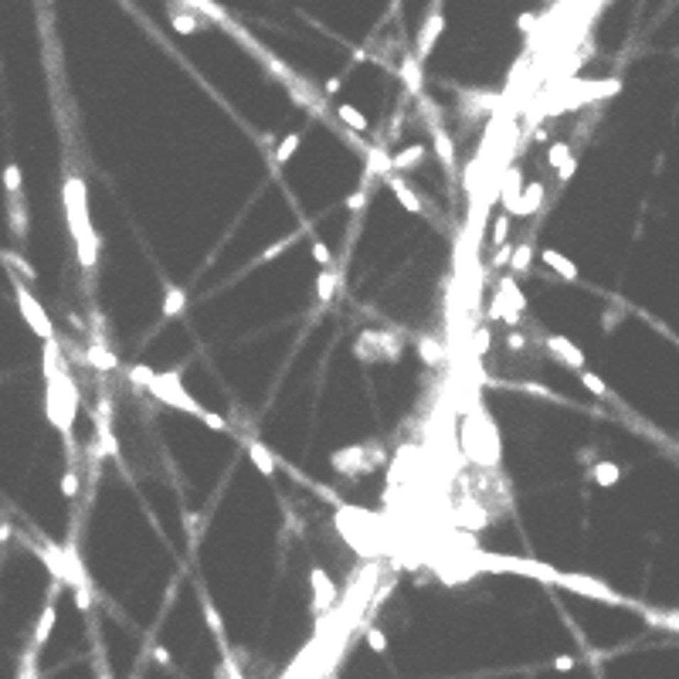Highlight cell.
<instances>
[{
	"instance_id": "obj_1",
	"label": "cell",
	"mask_w": 679,
	"mask_h": 679,
	"mask_svg": "<svg viewBox=\"0 0 679 679\" xmlns=\"http://www.w3.org/2000/svg\"><path fill=\"white\" fill-rule=\"evenodd\" d=\"M143 387H146L153 398H160L163 404H170V408H177V411H184V415L201 418L207 428H214V432H228V421H224V418L217 415V411L201 408V404L187 394V387L180 384V374H177V371H167V374H156L153 371V377H150Z\"/></svg>"
},
{
	"instance_id": "obj_2",
	"label": "cell",
	"mask_w": 679,
	"mask_h": 679,
	"mask_svg": "<svg viewBox=\"0 0 679 679\" xmlns=\"http://www.w3.org/2000/svg\"><path fill=\"white\" fill-rule=\"evenodd\" d=\"M357 360H367V364H384V360H398L401 357V340L394 333H384V330H367L357 337L354 347Z\"/></svg>"
},
{
	"instance_id": "obj_3",
	"label": "cell",
	"mask_w": 679,
	"mask_h": 679,
	"mask_svg": "<svg viewBox=\"0 0 679 679\" xmlns=\"http://www.w3.org/2000/svg\"><path fill=\"white\" fill-rule=\"evenodd\" d=\"M557 587H567V591H577L585 598H594V602L604 604H632L629 598H621L612 585H604L598 577H587V574H571V571H557Z\"/></svg>"
},
{
	"instance_id": "obj_4",
	"label": "cell",
	"mask_w": 679,
	"mask_h": 679,
	"mask_svg": "<svg viewBox=\"0 0 679 679\" xmlns=\"http://www.w3.org/2000/svg\"><path fill=\"white\" fill-rule=\"evenodd\" d=\"M14 295H17V306H21V316H24V323L31 326L34 333L41 340H55V326H51V316L45 313V306L38 303L31 295V289L21 282V278H14Z\"/></svg>"
},
{
	"instance_id": "obj_5",
	"label": "cell",
	"mask_w": 679,
	"mask_h": 679,
	"mask_svg": "<svg viewBox=\"0 0 679 679\" xmlns=\"http://www.w3.org/2000/svg\"><path fill=\"white\" fill-rule=\"evenodd\" d=\"M309 585H313V612H316V615H320V612H330L333 602H337L333 577H330L323 567H313V571H309Z\"/></svg>"
},
{
	"instance_id": "obj_6",
	"label": "cell",
	"mask_w": 679,
	"mask_h": 679,
	"mask_svg": "<svg viewBox=\"0 0 679 679\" xmlns=\"http://www.w3.org/2000/svg\"><path fill=\"white\" fill-rule=\"evenodd\" d=\"M442 31H445V17H442L438 7H432V14L425 17V24H421V31H418V45H415L418 62H425V58L432 55V48H435V41H438V34Z\"/></svg>"
},
{
	"instance_id": "obj_7",
	"label": "cell",
	"mask_w": 679,
	"mask_h": 679,
	"mask_svg": "<svg viewBox=\"0 0 679 679\" xmlns=\"http://www.w3.org/2000/svg\"><path fill=\"white\" fill-rule=\"evenodd\" d=\"M543 343H547V350L564 364V367H571V371H585L587 364H585V354L574 347V340H567V337H560V333H547L543 337Z\"/></svg>"
},
{
	"instance_id": "obj_8",
	"label": "cell",
	"mask_w": 679,
	"mask_h": 679,
	"mask_svg": "<svg viewBox=\"0 0 679 679\" xmlns=\"http://www.w3.org/2000/svg\"><path fill=\"white\" fill-rule=\"evenodd\" d=\"M330 465H333L337 472H350V476L364 472V469L371 465V459H367V445H347V448H340V452H333V455H330Z\"/></svg>"
},
{
	"instance_id": "obj_9",
	"label": "cell",
	"mask_w": 679,
	"mask_h": 679,
	"mask_svg": "<svg viewBox=\"0 0 679 679\" xmlns=\"http://www.w3.org/2000/svg\"><path fill=\"white\" fill-rule=\"evenodd\" d=\"M241 445H245L248 459H251V465L259 469V476L272 479L276 476V455H272V448L265 445V442H259V438H251V435H241Z\"/></svg>"
},
{
	"instance_id": "obj_10",
	"label": "cell",
	"mask_w": 679,
	"mask_h": 679,
	"mask_svg": "<svg viewBox=\"0 0 679 679\" xmlns=\"http://www.w3.org/2000/svg\"><path fill=\"white\" fill-rule=\"evenodd\" d=\"M384 184H387V190L398 197V204H401L408 214H425V204H421V197H418L415 190L404 184V180L398 177V173H394V170H387V173H384Z\"/></svg>"
},
{
	"instance_id": "obj_11",
	"label": "cell",
	"mask_w": 679,
	"mask_h": 679,
	"mask_svg": "<svg viewBox=\"0 0 679 679\" xmlns=\"http://www.w3.org/2000/svg\"><path fill=\"white\" fill-rule=\"evenodd\" d=\"M541 207H543V184L541 180H533V184H526L523 190H520V197H516V204H513L509 214L513 217H530V214H537Z\"/></svg>"
},
{
	"instance_id": "obj_12",
	"label": "cell",
	"mask_w": 679,
	"mask_h": 679,
	"mask_svg": "<svg viewBox=\"0 0 679 679\" xmlns=\"http://www.w3.org/2000/svg\"><path fill=\"white\" fill-rule=\"evenodd\" d=\"M201 608H204V621H207V629H211L217 648H221V656H224V659H232V648H228V639H224V621H221V615H217V608L211 604V598H207V591H204V587H201Z\"/></svg>"
},
{
	"instance_id": "obj_13",
	"label": "cell",
	"mask_w": 679,
	"mask_h": 679,
	"mask_svg": "<svg viewBox=\"0 0 679 679\" xmlns=\"http://www.w3.org/2000/svg\"><path fill=\"white\" fill-rule=\"evenodd\" d=\"M425 156H428V146H425V143H408V146H401L398 153L391 156V170H394V173H408V170H415Z\"/></svg>"
},
{
	"instance_id": "obj_14",
	"label": "cell",
	"mask_w": 679,
	"mask_h": 679,
	"mask_svg": "<svg viewBox=\"0 0 679 679\" xmlns=\"http://www.w3.org/2000/svg\"><path fill=\"white\" fill-rule=\"evenodd\" d=\"M55 594H58V585L51 587L48 604L41 608V618H38V625H34V652L48 646V635H51V629H55Z\"/></svg>"
},
{
	"instance_id": "obj_15",
	"label": "cell",
	"mask_w": 679,
	"mask_h": 679,
	"mask_svg": "<svg viewBox=\"0 0 679 679\" xmlns=\"http://www.w3.org/2000/svg\"><path fill=\"white\" fill-rule=\"evenodd\" d=\"M541 262L547 265V268H554L557 276L564 278V282H577V265L564 255V251H557V248H543L541 251Z\"/></svg>"
},
{
	"instance_id": "obj_16",
	"label": "cell",
	"mask_w": 679,
	"mask_h": 679,
	"mask_svg": "<svg viewBox=\"0 0 679 679\" xmlns=\"http://www.w3.org/2000/svg\"><path fill=\"white\" fill-rule=\"evenodd\" d=\"M170 21H173V31H180V34H197V31H201V21L194 17V7H187V4H184V7L177 4Z\"/></svg>"
},
{
	"instance_id": "obj_17",
	"label": "cell",
	"mask_w": 679,
	"mask_h": 679,
	"mask_svg": "<svg viewBox=\"0 0 679 679\" xmlns=\"http://www.w3.org/2000/svg\"><path fill=\"white\" fill-rule=\"evenodd\" d=\"M520 190H523V173L516 167L506 170V180H503V207H506V214L513 211V204H516V197H520Z\"/></svg>"
},
{
	"instance_id": "obj_18",
	"label": "cell",
	"mask_w": 679,
	"mask_h": 679,
	"mask_svg": "<svg viewBox=\"0 0 679 679\" xmlns=\"http://www.w3.org/2000/svg\"><path fill=\"white\" fill-rule=\"evenodd\" d=\"M398 72H401L404 85L411 89V95H421V62H418L415 55H408V58H404V65L398 68Z\"/></svg>"
},
{
	"instance_id": "obj_19",
	"label": "cell",
	"mask_w": 679,
	"mask_h": 679,
	"mask_svg": "<svg viewBox=\"0 0 679 679\" xmlns=\"http://www.w3.org/2000/svg\"><path fill=\"white\" fill-rule=\"evenodd\" d=\"M184 309H187V293L177 289V286H167V293H163V316L173 320V316H180Z\"/></svg>"
},
{
	"instance_id": "obj_20",
	"label": "cell",
	"mask_w": 679,
	"mask_h": 679,
	"mask_svg": "<svg viewBox=\"0 0 679 679\" xmlns=\"http://www.w3.org/2000/svg\"><path fill=\"white\" fill-rule=\"evenodd\" d=\"M337 116H340V119H343L347 126H350L354 133H367V126H371V123H367V116H364V112H360L357 106H350V102H340V106H337Z\"/></svg>"
},
{
	"instance_id": "obj_21",
	"label": "cell",
	"mask_w": 679,
	"mask_h": 679,
	"mask_svg": "<svg viewBox=\"0 0 679 679\" xmlns=\"http://www.w3.org/2000/svg\"><path fill=\"white\" fill-rule=\"evenodd\" d=\"M577 381H581V384H585V391H591L598 401H612V398H615V394L608 391V384H604V381H602V377H598L594 371H577Z\"/></svg>"
},
{
	"instance_id": "obj_22",
	"label": "cell",
	"mask_w": 679,
	"mask_h": 679,
	"mask_svg": "<svg viewBox=\"0 0 679 679\" xmlns=\"http://www.w3.org/2000/svg\"><path fill=\"white\" fill-rule=\"evenodd\" d=\"M337 282H340V276L330 268V265H326L323 272L316 276V299H320V303H330L333 293H337Z\"/></svg>"
},
{
	"instance_id": "obj_23",
	"label": "cell",
	"mask_w": 679,
	"mask_h": 679,
	"mask_svg": "<svg viewBox=\"0 0 679 679\" xmlns=\"http://www.w3.org/2000/svg\"><path fill=\"white\" fill-rule=\"evenodd\" d=\"M591 476H594V482L598 486H615L618 479H621V465H615V462H598L594 469H591Z\"/></svg>"
},
{
	"instance_id": "obj_24",
	"label": "cell",
	"mask_w": 679,
	"mask_h": 679,
	"mask_svg": "<svg viewBox=\"0 0 679 679\" xmlns=\"http://www.w3.org/2000/svg\"><path fill=\"white\" fill-rule=\"evenodd\" d=\"M530 262H533V245H530V241H523V245H516L509 251V268H513V272H526Z\"/></svg>"
},
{
	"instance_id": "obj_25",
	"label": "cell",
	"mask_w": 679,
	"mask_h": 679,
	"mask_svg": "<svg viewBox=\"0 0 679 679\" xmlns=\"http://www.w3.org/2000/svg\"><path fill=\"white\" fill-rule=\"evenodd\" d=\"M299 143H303V133H289L286 139H278L276 146V163H289L295 156V150H299Z\"/></svg>"
},
{
	"instance_id": "obj_26",
	"label": "cell",
	"mask_w": 679,
	"mask_h": 679,
	"mask_svg": "<svg viewBox=\"0 0 679 679\" xmlns=\"http://www.w3.org/2000/svg\"><path fill=\"white\" fill-rule=\"evenodd\" d=\"M435 146H438V156H442V163H445V167H452V163H455V150H452V139H448L445 133L438 129V126H435Z\"/></svg>"
},
{
	"instance_id": "obj_27",
	"label": "cell",
	"mask_w": 679,
	"mask_h": 679,
	"mask_svg": "<svg viewBox=\"0 0 679 679\" xmlns=\"http://www.w3.org/2000/svg\"><path fill=\"white\" fill-rule=\"evenodd\" d=\"M4 187H7V197H11V194H21V167H17V163H7V167H4Z\"/></svg>"
},
{
	"instance_id": "obj_28",
	"label": "cell",
	"mask_w": 679,
	"mask_h": 679,
	"mask_svg": "<svg viewBox=\"0 0 679 679\" xmlns=\"http://www.w3.org/2000/svg\"><path fill=\"white\" fill-rule=\"evenodd\" d=\"M313 262L320 265V268H326V265L333 262V251H330V245L320 241V238H313Z\"/></svg>"
},
{
	"instance_id": "obj_29",
	"label": "cell",
	"mask_w": 679,
	"mask_h": 679,
	"mask_svg": "<svg viewBox=\"0 0 679 679\" xmlns=\"http://www.w3.org/2000/svg\"><path fill=\"white\" fill-rule=\"evenodd\" d=\"M89 360H92L95 367H102V371H112V367H116V357L106 354L102 347H92V350H89Z\"/></svg>"
},
{
	"instance_id": "obj_30",
	"label": "cell",
	"mask_w": 679,
	"mask_h": 679,
	"mask_svg": "<svg viewBox=\"0 0 679 679\" xmlns=\"http://www.w3.org/2000/svg\"><path fill=\"white\" fill-rule=\"evenodd\" d=\"M509 238V214H499L493 221V245H503Z\"/></svg>"
},
{
	"instance_id": "obj_31",
	"label": "cell",
	"mask_w": 679,
	"mask_h": 679,
	"mask_svg": "<svg viewBox=\"0 0 679 679\" xmlns=\"http://www.w3.org/2000/svg\"><path fill=\"white\" fill-rule=\"evenodd\" d=\"M567 156H571V146H567V143H554V146L547 150V160H550V167H560Z\"/></svg>"
},
{
	"instance_id": "obj_32",
	"label": "cell",
	"mask_w": 679,
	"mask_h": 679,
	"mask_svg": "<svg viewBox=\"0 0 679 679\" xmlns=\"http://www.w3.org/2000/svg\"><path fill=\"white\" fill-rule=\"evenodd\" d=\"M62 493L68 496V499H75V496H78V472H75V469H65V476H62Z\"/></svg>"
},
{
	"instance_id": "obj_33",
	"label": "cell",
	"mask_w": 679,
	"mask_h": 679,
	"mask_svg": "<svg viewBox=\"0 0 679 679\" xmlns=\"http://www.w3.org/2000/svg\"><path fill=\"white\" fill-rule=\"evenodd\" d=\"M516 387H520V391H526V394H537V398H547V401H557V394H554V391H550V387H543V384H530V381H526V384H516Z\"/></svg>"
},
{
	"instance_id": "obj_34",
	"label": "cell",
	"mask_w": 679,
	"mask_h": 679,
	"mask_svg": "<svg viewBox=\"0 0 679 679\" xmlns=\"http://www.w3.org/2000/svg\"><path fill=\"white\" fill-rule=\"evenodd\" d=\"M367 646H371L374 652H384V648H387V635L381 632V629H367Z\"/></svg>"
},
{
	"instance_id": "obj_35",
	"label": "cell",
	"mask_w": 679,
	"mask_h": 679,
	"mask_svg": "<svg viewBox=\"0 0 679 679\" xmlns=\"http://www.w3.org/2000/svg\"><path fill=\"white\" fill-rule=\"evenodd\" d=\"M574 170H577V160H574V156H567V160H564V163L557 167V177H560V180L567 184V180L574 177Z\"/></svg>"
},
{
	"instance_id": "obj_36",
	"label": "cell",
	"mask_w": 679,
	"mask_h": 679,
	"mask_svg": "<svg viewBox=\"0 0 679 679\" xmlns=\"http://www.w3.org/2000/svg\"><path fill=\"white\" fill-rule=\"evenodd\" d=\"M364 201H367V190H364V187H360V190H354V194H350V197H347V207H350V211H354V214H357V211H360V207H364Z\"/></svg>"
},
{
	"instance_id": "obj_37",
	"label": "cell",
	"mask_w": 679,
	"mask_h": 679,
	"mask_svg": "<svg viewBox=\"0 0 679 679\" xmlns=\"http://www.w3.org/2000/svg\"><path fill=\"white\" fill-rule=\"evenodd\" d=\"M289 245H293V238H282V241H276V245L268 248V251H262V262H272V259H276L278 251H286Z\"/></svg>"
},
{
	"instance_id": "obj_38",
	"label": "cell",
	"mask_w": 679,
	"mask_h": 679,
	"mask_svg": "<svg viewBox=\"0 0 679 679\" xmlns=\"http://www.w3.org/2000/svg\"><path fill=\"white\" fill-rule=\"evenodd\" d=\"M523 347H526V337H520V333H509L506 337V350L516 354V350H523Z\"/></svg>"
},
{
	"instance_id": "obj_39",
	"label": "cell",
	"mask_w": 679,
	"mask_h": 679,
	"mask_svg": "<svg viewBox=\"0 0 679 679\" xmlns=\"http://www.w3.org/2000/svg\"><path fill=\"white\" fill-rule=\"evenodd\" d=\"M516 28H520V31H530V28H537V14H520Z\"/></svg>"
},
{
	"instance_id": "obj_40",
	"label": "cell",
	"mask_w": 679,
	"mask_h": 679,
	"mask_svg": "<svg viewBox=\"0 0 679 679\" xmlns=\"http://www.w3.org/2000/svg\"><path fill=\"white\" fill-rule=\"evenodd\" d=\"M554 669H557V673H567V669H574V659H571V656H557Z\"/></svg>"
},
{
	"instance_id": "obj_41",
	"label": "cell",
	"mask_w": 679,
	"mask_h": 679,
	"mask_svg": "<svg viewBox=\"0 0 679 679\" xmlns=\"http://www.w3.org/2000/svg\"><path fill=\"white\" fill-rule=\"evenodd\" d=\"M489 350V330H479V343H476V354H486Z\"/></svg>"
},
{
	"instance_id": "obj_42",
	"label": "cell",
	"mask_w": 679,
	"mask_h": 679,
	"mask_svg": "<svg viewBox=\"0 0 679 679\" xmlns=\"http://www.w3.org/2000/svg\"><path fill=\"white\" fill-rule=\"evenodd\" d=\"M509 251H513L509 245L499 248V251H496V259H493V265H506V262H509Z\"/></svg>"
},
{
	"instance_id": "obj_43",
	"label": "cell",
	"mask_w": 679,
	"mask_h": 679,
	"mask_svg": "<svg viewBox=\"0 0 679 679\" xmlns=\"http://www.w3.org/2000/svg\"><path fill=\"white\" fill-rule=\"evenodd\" d=\"M421 350H425V357H428V360H438V347H432L428 340H421Z\"/></svg>"
},
{
	"instance_id": "obj_44",
	"label": "cell",
	"mask_w": 679,
	"mask_h": 679,
	"mask_svg": "<svg viewBox=\"0 0 679 679\" xmlns=\"http://www.w3.org/2000/svg\"><path fill=\"white\" fill-rule=\"evenodd\" d=\"M340 85H343V78H330V82H326V92H330V95L340 92Z\"/></svg>"
}]
</instances>
